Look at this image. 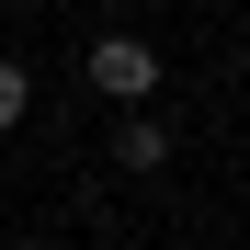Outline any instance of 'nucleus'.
Segmentation results:
<instances>
[{
	"instance_id": "f257e3e1",
	"label": "nucleus",
	"mask_w": 250,
	"mask_h": 250,
	"mask_svg": "<svg viewBox=\"0 0 250 250\" xmlns=\"http://www.w3.org/2000/svg\"><path fill=\"white\" fill-rule=\"evenodd\" d=\"M80 68H91V91L114 114H148V91H159V46H148V34H91Z\"/></svg>"
},
{
	"instance_id": "f03ea898",
	"label": "nucleus",
	"mask_w": 250,
	"mask_h": 250,
	"mask_svg": "<svg viewBox=\"0 0 250 250\" xmlns=\"http://www.w3.org/2000/svg\"><path fill=\"white\" fill-rule=\"evenodd\" d=\"M114 159H125V171H171V125H159V114H125L114 125Z\"/></svg>"
},
{
	"instance_id": "7ed1b4c3",
	"label": "nucleus",
	"mask_w": 250,
	"mask_h": 250,
	"mask_svg": "<svg viewBox=\"0 0 250 250\" xmlns=\"http://www.w3.org/2000/svg\"><path fill=\"white\" fill-rule=\"evenodd\" d=\"M23 114H34V68H23V57H0V137H12Z\"/></svg>"
}]
</instances>
